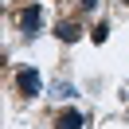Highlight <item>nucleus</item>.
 I'll return each mask as SVG.
<instances>
[{"mask_svg":"<svg viewBox=\"0 0 129 129\" xmlns=\"http://www.w3.org/2000/svg\"><path fill=\"white\" fill-rule=\"evenodd\" d=\"M78 4H82L86 12H94V8H98V0H78Z\"/></svg>","mask_w":129,"mask_h":129,"instance_id":"7","label":"nucleus"},{"mask_svg":"<svg viewBox=\"0 0 129 129\" xmlns=\"http://www.w3.org/2000/svg\"><path fill=\"white\" fill-rule=\"evenodd\" d=\"M16 90L24 98H39V90H43V78H39V71L35 67H24V71L16 74Z\"/></svg>","mask_w":129,"mask_h":129,"instance_id":"2","label":"nucleus"},{"mask_svg":"<svg viewBox=\"0 0 129 129\" xmlns=\"http://www.w3.org/2000/svg\"><path fill=\"white\" fill-rule=\"evenodd\" d=\"M90 39H94V43H106V39H110V27H106V24H98L94 31H90Z\"/></svg>","mask_w":129,"mask_h":129,"instance_id":"5","label":"nucleus"},{"mask_svg":"<svg viewBox=\"0 0 129 129\" xmlns=\"http://www.w3.org/2000/svg\"><path fill=\"white\" fill-rule=\"evenodd\" d=\"M82 125H86V117H82L74 106H67V110L55 113V129H82Z\"/></svg>","mask_w":129,"mask_h":129,"instance_id":"3","label":"nucleus"},{"mask_svg":"<svg viewBox=\"0 0 129 129\" xmlns=\"http://www.w3.org/2000/svg\"><path fill=\"white\" fill-rule=\"evenodd\" d=\"M55 35H59L63 43H78V39H82V27L74 24V20H63V24H55Z\"/></svg>","mask_w":129,"mask_h":129,"instance_id":"4","label":"nucleus"},{"mask_svg":"<svg viewBox=\"0 0 129 129\" xmlns=\"http://www.w3.org/2000/svg\"><path fill=\"white\" fill-rule=\"evenodd\" d=\"M39 31H43V4H24V12H20V35L35 39Z\"/></svg>","mask_w":129,"mask_h":129,"instance_id":"1","label":"nucleus"},{"mask_svg":"<svg viewBox=\"0 0 129 129\" xmlns=\"http://www.w3.org/2000/svg\"><path fill=\"white\" fill-rule=\"evenodd\" d=\"M125 4H129V0H125Z\"/></svg>","mask_w":129,"mask_h":129,"instance_id":"8","label":"nucleus"},{"mask_svg":"<svg viewBox=\"0 0 129 129\" xmlns=\"http://www.w3.org/2000/svg\"><path fill=\"white\" fill-rule=\"evenodd\" d=\"M55 94H59V98H74V86H71V82H59Z\"/></svg>","mask_w":129,"mask_h":129,"instance_id":"6","label":"nucleus"}]
</instances>
